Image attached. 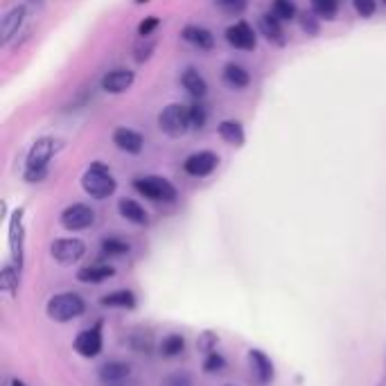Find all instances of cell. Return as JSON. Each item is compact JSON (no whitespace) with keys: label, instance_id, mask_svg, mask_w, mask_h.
<instances>
[{"label":"cell","instance_id":"obj_2","mask_svg":"<svg viewBox=\"0 0 386 386\" xmlns=\"http://www.w3.org/2000/svg\"><path fill=\"white\" fill-rule=\"evenodd\" d=\"M81 188H84L88 197L102 201V199H109L118 190V181L104 163L95 160L90 163V167L84 172V177H81Z\"/></svg>","mask_w":386,"mask_h":386},{"label":"cell","instance_id":"obj_18","mask_svg":"<svg viewBox=\"0 0 386 386\" xmlns=\"http://www.w3.org/2000/svg\"><path fill=\"white\" fill-rule=\"evenodd\" d=\"M116 276V269L111 264H88V267L77 271V280L86 284H99Z\"/></svg>","mask_w":386,"mask_h":386},{"label":"cell","instance_id":"obj_35","mask_svg":"<svg viewBox=\"0 0 386 386\" xmlns=\"http://www.w3.org/2000/svg\"><path fill=\"white\" fill-rule=\"evenodd\" d=\"M352 7L361 18H371L378 12V0H352Z\"/></svg>","mask_w":386,"mask_h":386},{"label":"cell","instance_id":"obj_38","mask_svg":"<svg viewBox=\"0 0 386 386\" xmlns=\"http://www.w3.org/2000/svg\"><path fill=\"white\" fill-rule=\"evenodd\" d=\"M215 343H217V337H215V334L206 332V334H203V341H199V348L208 354V352L215 350Z\"/></svg>","mask_w":386,"mask_h":386},{"label":"cell","instance_id":"obj_11","mask_svg":"<svg viewBox=\"0 0 386 386\" xmlns=\"http://www.w3.org/2000/svg\"><path fill=\"white\" fill-rule=\"evenodd\" d=\"M23 242H25L23 208H18L12 215V221H9V249H12V260L18 269H23Z\"/></svg>","mask_w":386,"mask_h":386},{"label":"cell","instance_id":"obj_24","mask_svg":"<svg viewBox=\"0 0 386 386\" xmlns=\"http://www.w3.org/2000/svg\"><path fill=\"white\" fill-rule=\"evenodd\" d=\"M217 134H219V138L223 142H228V145H233V147L244 145V127L240 125L237 120H223V122H219Z\"/></svg>","mask_w":386,"mask_h":386},{"label":"cell","instance_id":"obj_7","mask_svg":"<svg viewBox=\"0 0 386 386\" xmlns=\"http://www.w3.org/2000/svg\"><path fill=\"white\" fill-rule=\"evenodd\" d=\"M73 348L79 357L84 359H95L97 354L104 348V337H102V323H95L93 328H86L81 330L75 341H73Z\"/></svg>","mask_w":386,"mask_h":386},{"label":"cell","instance_id":"obj_42","mask_svg":"<svg viewBox=\"0 0 386 386\" xmlns=\"http://www.w3.org/2000/svg\"><path fill=\"white\" fill-rule=\"evenodd\" d=\"M226 386H233V384H226Z\"/></svg>","mask_w":386,"mask_h":386},{"label":"cell","instance_id":"obj_14","mask_svg":"<svg viewBox=\"0 0 386 386\" xmlns=\"http://www.w3.org/2000/svg\"><path fill=\"white\" fill-rule=\"evenodd\" d=\"M113 145L120 151H127V154H134L138 156L142 147H145V138H142L138 131L134 129H127V127H118L113 131Z\"/></svg>","mask_w":386,"mask_h":386},{"label":"cell","instance_id":"obj_4","mask_svg":"<svg viewBox=\"0 0 386 386\" xmlns=\"http://www.w3.org/2000/svg\"><path fill=\"white\" fill-rule=\"evenodd\" d=\"M134 190L145 199L156 201V203H174L177 197H179L177 188L172 186L165 177H156V174L136 177L134 179Z\"/></svg>","mask_w":386,"mask_h":386},{"label":"cell","instance_id":"obj_37","mask_svg":"<svg viewBox=\"0 0 386 386\" xmlns=\"http://www.w3.org/2000/svg\"><path fill=\"white\" fill-rule=\"evenodd\" d=\"M158 25H160V18H158V16H147V18L138 25V36H151Z\"/></svg>","mask_w":386,"mask_h":386},{"label":"cell","instance_id":"obj_33","mask_svg":"<svg viewBox=\"0 0 386 386\" xmlns=\"http://www.w3.org/2000/svg\"><path fill=\"white\" fill-rule=\"evenodd\" d=\"M217 7L228 16H240L249 7V0H215Z\"/></svg>","mask_w":386,"mask_h":386},{"label":"cell","instance_id":"obj_40","mask_svg":"<svg viewBox=\"0 0 386 386\" xmlns=\"http://www.w3.org/2000/svg\"><path fill=\"white\" fill-rule=\"evenodd\" d=\"M145 3H149V0H136V5H145Z\"/></svg>","mask_w":386,"mask_h":386},{"label":"cell","instance_id":"obj_10","mask_svg":"<svg viewBox=\"0 0 386 386\" xmlns=\"http://www.w3.org/2000/svg\"><path fill=\"white\" fill-rule=\"evenodd\" d=\"M226 41L228 46H233L235 50H244V53H253L258 48V36L256 29H253L247 20H237L226 27Z\"/></svg>","mask_w":386,"mask_h":386},{"label":"cell","instance_id":"obj_1","mask_svg":"<svg viewBox=\"0 0 386 386\" xmlns=\"http://www.w3.org/2000/svg\"><path fill=\"white\" fill-rule=\"evenodd\" d=\"M59 149V142L55 138H39L27 151V163H25V172L23 179L27 183H41L48 177V165L53 160L55 151Z\"/></svg>","mask_w":386,"mask_h":386},{"label":"cell","instance_id":"obj_39","mask_svg":"<svg viewBox=\"0 0 386 386\" xmlns=\"http://www.w3.org/2000/svg\"><path fill=\"white\" fill-rule=\"evenodd\" d=\"M9 386H27V384H25L23 380H18V378H14V380H12V384H9Z\"/></svg>","mask_w":386,"mask_h":386},{"label":"cell","instance_id":"obj_28","mask_svg":"<svg viewBox=\"0 0 386 386\" xmlns=\"http://www.w3.org/2000/svg\"><path fill=\"white\" fill-rule=\"evenodd\" d=\"M271 14L276 18H280L282 23H289V20L296 18L298 9H296V3H294V0H273Z\"/></svg>","mask_w":386,"mask_h":386},{"label":"cell","instance_id":"obj_12","mask_svg":"<svg viewBox=\"0 0 386 386\" xmlns=\"http://www.w3.org/2000/svg\"><path fill=\"white\" fill-rule=\"evenodd\" d=\"M249 364H251V373H253V378L258 380V384H262V386L271 384L276 371H273V361L267 352L260 350V348H251L249 350Z\"/></svg>","mask_w":386,"mask_h":386},{"label":"cell","instance_id":"obj_32","mask_svg":"<svg viewBox=\"0 0 386 386\" xmlns=\"http://www.w3.org/2000/svg\"><path fill=\"white\" fill-rule=\"evenodd\" d=\"M190 122H192V129H203L208 122V111L206 106L201 104V102H195V104H190Z\"/></svg>","mask_w":386,"mask_h":386},{"label":"cell","instance_id":"obj_5","mask_svg":"<svg viewBox=\"0 0 386 386\" xmlns=\"http://www.w3.org/2000/svg\"><path fill=\"white\" fill-rule=\"evenodd\" d=\"M158 129L170 138H183L192 129L190 109L183 104H167L158 116Z\"/></svg>","mask_w":386,"mask_h":386},{"label":"cell","instance_id":"obj_23","mask_svg":"<svg viewBox=\"0 0 386 386\" xmlns=\"http://www.w3.org/2000/svg\"><path fill=\"white\" fill-rule=\"evenodd\" d=\"M258 27H260L262 36L267 41H273V43H278V46L284 43V39H282L284 32H282V20L280 18H276L273 14H262Z\"/></svg>","mask_w":386,"mask_h":386},{"label":"cell","instance_id":"obj_30","mask_svg":"<svg viewBox=\"0 0 386 386\" xmlns=\"http://www.w3.org/2000/svg\"><path fill=\"white\" fill-rule=\"evenodd\" d=\"M312 12L319 18L332 20L339 12V0H312Z\"/></svg>","mask_w":386,"mask_h":386},{"label":"cell","instance_id":"obj_27","mask_svg":"<svg viewBox=\"0 0 386 386\" xmlns=\"http://www.w3.org/2000/svg\"><path fill=\"white\" fill-rule=\"evenodd\" d=\"M131 251V244L122 237H104L102 240V253L111 258H120V256H127Z\"/></svg>","mask_w":386,"mask_h":386},{"label":"cell","instance_id":"obj_31","mask_svg":"<svg viewBox=\"0 0 386 386\" xmlns=\"http://www.w3.org/2000/svg\"><path fill=\"white\" fill-rule=\"evenodd\" d=\"M226 368V359H223V354L212 350L206 354V359H203V373H221Z\"/></svg>","mask_w":386,"mask_h":386},{"label":"cell","instance_id":"obj_19","mask_svg":"<svg viewBox=\"0 0 386 386\" xmlns=\"http://www.w3.org/2000/svg\"><path fill=\"white\" fill-rule=\"evenodd\" d=\"M25 14H27V9L23 5L14 7L12 12H7V16L3 18V25H0V41H3V43H9V41H12V36L18 32L20 25H23Z\"/></svg>","mask_w":386,"mask_h":386},{"label":"cell","instance_id":"obj_17","mask_svg":"<svg viewBox=\"0 0 386 386\" xmlns=\"http://www.w3.org/2000/svg\"><path fill=\"white\" fill-rule=\"evenodd\" d=\"M118 212H120L122 219L136 223V226H147V223H149L147 210L142 208L138 201H134V199H120L118 201Z\"/></svg>","mask_w":386,"mask_h":386},{"label":"cell","instance_id":"obj_16","mask_svg":"<svg viewBox=\"0 0 386 386\" xmlns=\"http://www.w3.org/2000/svg\"><path fill=\"white\" fill-rule=\"evenodd\" d=\"M129 375H131V366L127 361H106L99 368V380L106 386L122 384L125 380H129Z\"/></svg>","mask_w":386,"mask_h":386},{"label":"cell","instance_id":"obj_34","mask_svg":"<svg viewBox=\"0 0 386 386\" xmlns=\"http://www.w3.org/2000/svg\"><path fill=\"white\" fill-rule=\"evenodd\" d=\"M160 386H195V378H192V373L188 371H177L167 375Z\"/></svg>","mask_w":386,"mask_h":386},{"label":"cell","instance_id":"obj_6","mask_svg":"<svg viewBox=\"0 0 386 386\" xmlns=\"http://www.w3.org/2000/svg\"><path fill=\"white\" fill-rule=\"evenodd\" d=\"M59 221L66 230H86L95 223V210L86 206V203H73V206L64 208V212L59 215Z\"/></svg>","mask_w":386,"mask_h":386},{"label":"cell","instance_id":"obj_8","mask_svg":"<svg viewBox=\"0 0 386 386\" xmlns=\"http://www.w3.org/2000/svg\"><path fill=\"white\" fill-rule=\"evenodd\" d=\"M86 253V244L81 242L79 237H59L53 242L50 247V256H53L59 264H75L84 258Z\"/></svg>","mask_w":386,"mask_h":386},{"label":"cell","instance_id":"obj_41","mask_svg":"<svg viewBox=\"0 0 386 386\" xmlns=\"http://www.w3.org/2000/svg\"><path fill=\"white\" fill-rule=\"evenodd\" d=\"M382 3H384V5H386V0H382Z\"/></svg>","mask_w":386,"mask_h":386},{"label":"cell","instance_id":"obj_25","mask_svg":"<svg viewBox=\"0 0 386 386\" xmlns=\"http://www.w3.org/2000/svg\"><path fill=\"white\" fill-rule=\"evenodd\" d=\"M183 350H186V337L179 332H170L167 337H163L160 341V354L167 359H174L179 357V354H183Z\"/></svg>","mask_w":386,"mask_h":386},{"label":"cell","instance_id":"obj_20","mask_svg":"<svg viewBox=\"0 0 386 386\" xmlns=\"http://www.w3.org/2000/svg\"><path fill=\"white\" fill-rule=\"evenodd\" d=\"M223 84H226L228 88L233 90H242V88H247L251 84V75H249V70L240 66V64H226L223 66Z\"/></svg>","mask_w":386,"mask_h":386},{"label":"cell","instance_id":"obj_13","mask_svg":"<svg viewBox=\"0 0 386 386\" xmlns=\"http://www.w3.org/2000/svg\"><path fill=\"white\" fill-rule=\"evenodd\" d=\"M136 75L131 73L127 68H116L102 77V90H106L111 95H120V93H127V90L134 86Z\"/></svg>","mask_w":386,"mask_h":386},{"label":"cell","instance_id":"obj_29","mask_svg":"<svg viewBox=\"0 0 386 386\" xmlns=\"http://www.w3.org/2000/svg\"><path fill=\"white\" fill-rule=\"evenodd\" d=\"M154 48H156L154 36H140L134 46V59L138 61V64H145V61L154 55Z\"/></svg>","mask_w":386,"mask_h":386},{"label":"cell","instance_id":"obj_21","mask_svg":"<svg viewBox=\"0 0 386 386\" xmlns=\"http://www.w3.org/2000/svg\"><path fill=\"white\" fill-rule=\"evenodd\" d=\"M181 86L188 90L192 97H203L208 93V81L203 79V75L197 68H186V73L181 75Z\"/></svg>","mask_w":386,"mask_h":386},{"label":"cell","instance_id":"obj_3","mask_svg":"<svg viewBox=\"0 0 386 386\" xmlns=\"http://www.w3.org/2000/svg\"><path fill=\"white\" fill-rule=\"evenodd\" d=\"M84 312H86V303L75 291L55 294V296L50 298L48 305H46L48 319L55 321V323H70V321L79 319Z\"/></svg>","mask_w":386,"mask_h":386},{"label":"cell","instance_id":"obj_9","mask_svg":"<svg viewBox=\"0 0 386 386\" xmlns=\"http://www.w3.org/2000/svg\"><path fill=\"white\" fill-rule=\"evenodd\" d=\"M217 165H219V156L215 154V151H195V154H190L186 160H183L186 174L195 177V179L210 177L212 172L217 170Z\"/></svg>","mask_w":386,"mask_h":386},{"label":"cell","instance_id":"obj_26","mask_svg":"<svg viewBox=\"0 0 386 386\" xmlns=\"http://www.w3.org/2000/svg\"><path fill=\"white\" fill-rule=\"evenodd\" d=\"M18 267L16 264H5L3 271H0V291L9 294L12 298H16L18 294Z\"/></svg>","mask_w":386,"mask_h":386},{"label":"cell","instance_id":"obj_22","mask_svg":"<svg viewBox=\"0 0 386 386\" xmlns=\"http://www.w3.org/2000/svg\"><path fill=\"white\" fill-rule=\"evenodd\" d=\"M99 305L104 308H118V310H134L136 308V294L129 289L109 291L99 298Z\"/></svg>","mask_w":386,"mask_h":386},{"label":"cell","instance_id":"obj_36","mask_svg":"<svg viewBox=\"0 0 386 386\" xmlns=\"http://www.w3.org/2000/svg\"><path fill=\"white\" fill-rule=\"evenodd\" d=\"M301 25H303V29H305V32H308L310 36L319 34V18H317V14H314V12H305V14L301 16Z\"/></svg>","mask_w":386,"mask_h":386},{"label":"cell","instance_id":"obj_15","mask_svg":"<svg viewBox=\"0 0 386 386\" xmlns=\"http://www.w3.org/2000/svg\"><path fill=\"white\" fill-rule=\"evenodd\" d=\"M183 41L190 46H195L197 50H212L215 48V36H212L210 29L201 27V25H186L181 32Z\"/></svg>","mask_w":386,"mask_h":386}]
</instances>
